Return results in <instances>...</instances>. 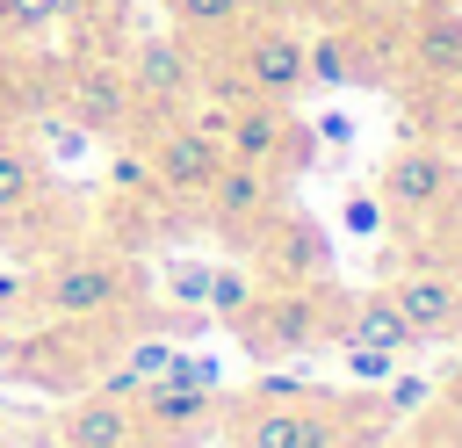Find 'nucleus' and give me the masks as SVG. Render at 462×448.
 <instances>
[{
  "instance_id": "nucleus-18",
  "label": "nucleus",
  "mask_w": 462,
  "mask_h": 448,
  "mask_svg": "<svg viewBox=\"0 0 462 448\" xmlns=\"http://www.w3.org/2000/svg\"><path fill=\"white\" fill-rule=\"evenodd\" d=\"M58 14H65V0H0V29H14V36L51 29Z\"/></svg>"
},
{
  "instance_id": "nucleus-10",
  "label": "nucleus",
  "mask_w": 462,
  "mask_h": 448,
  "mask_svg": "<svg viewBox=\"0 0 462 448\" xmlns=\"http://www.w3.org/2000/svg\"><path fill=\"white\" fill-rule=\"evenodd\" d=\"M130 434H137L130 405L101 390V397H87V405L72 412V426H65V448H130Z\"/></svg>"
},
{
  "instance_id": "nucleus-2",
  "label": "nucleus",
  "mask_w": 462,
  "mask_h": 448,
  "mask_svg": "<svg viewBox=\"0 0 462 448\" xmlns=\"http://www.w3.org/2000/svg\"><path fill=\"white\" fill-rule=\"evenodd\" d=\"M116 296H123V267L101 260V253L58 260V267L43 275V303L65 311V318H87V311H101V303H116Z\"/></svg>"
},
{
  "instance_id": "nucleus-29",
  "label": "nucleus",
  "mask_w": 462,
  "mask_h": 448,
  "mask_svg": "<svg viewBox=\"0 0 462 448\" xmlns=\"http://www.w3.org/2000/svg\"><path fill=\"white\" fill-rule=\"evenodd\" d=\"M455 390H462V383H455Z\"/></svg>"
},
{
  "instance_id": "nucleus-8",
  "label": "nucleus",
  "mask_w": 462,
  "mask_h": 448,
  "mask_svg": "<svg viewBox=\"0 0 462 448\" xmlns=\"http://www.w3.org/2000/svg\"><path fill=\"white\" fill-rule=\"evenodd\" d=\"M137 397H144V419H152V426H195V419L209 412V383H202V376H188V369L152 376Z\"/></svg>"
},
{
  "instance_id": "nucleus-20",
  "label": "nucleus",
  "mask_w": 462,
  "mask_h": 448,
  "mask_svg": "<svg viewBox=\"0 0 462 448\" xmlns=\"http://www.w3.org/2000/svg\"><path fill=\"white\" fill-rule=\"evenodd\" d=\"M166 289H173L180 303H202V296H209V267H202V260H173V267H166Z\"/></svg>"
},
{
  "instance_id": "nucleus-24",
  "label": "nucleus",
  "mask_w": 462,
  "mask_h": 448,
  "mask_svg": "<svg viewBox=\"0 0 462 448\" xmlns=\"http://www.w3.org/2000/svg\"><path fill=\"white\" fill-rule=\"evenodd\" d=\"M116 188H144V159H116Z\"/></svg>"
},
{
  "instance_id": "nucleus-4",
  "label": "nucleus",
  "mask_w": 462,
  "mask_h": 448,
  "mask_svg": "<svg viewBox=\"0 0 462 448\" xmlns=\"http://www.w3.org/2000/svg\"><path fill=\"white\" fill-rule=\"evenodd\" d=\"M224 166V145L209 137V130H166L159 137V152H152V173L173 188V195H188V188H209V173Z\"/></svg>"
},
{
  "instance_id": "nucleus-26",
  "label": "nucleus",
  "mask_w": 462,
  "mask_h": 448,
  "mask_svg": "<svg viewBox=\"0 0 462 448\" xmlns=\"http://www.w3.org/2000/svg\"><path fill=\"white\" fill-rule=\"evenodd\" d=\"M448 152H462V94L448 101Z\"/></svg>"
},
{
  "instance_id": "nucleus-25",
  "label": "nucleus",
  "mask_w": 462,
  "mask_h": 448,
  "mask_svg": "<svg viewBox=\"0 0 462 448\" xmlns=\"http://www.w3.org/2000/svg\"><path fill=\"white\" fill-rule=\"evenodd\" d=\"M419 397H426V383H419V376H404V383L390 390V405H397V412H404V405H419Z\"/></svg>"
},
{
  "instance_id": "nucleus-21",
  "label": "nucleus",
  "mask_w": 462,
  "mask_h": 448,
  "mask_svg": "<svg viewBox=\"0 0 462 448\" xmlns=\"http://www.w3.org/2000/svg\"><path fill=\"white\" fill-rule=\"evenodd\" d=\"M245 275H231V267H209V296L202 303H217V311H245Z\"/></svg>"
},
{
  "instance_id": "nucleus-23",
  "label": "nucleus",
  "mask_w": 462,
  "mask_h": 448,
  "mask_svg": "<svg viewBox=\"0 0 462 448\" xmlns=\"http://www.w3.org/2000/svg\"><path fill=\"white\" fill-rule=\"evenodd\" d=\"M166 369H173V347H159V340H144V347L130 354V376H137V383H152V376H166Z\"/></svg>"
},
{
  "instance_id": "nucleus-16",
  "label": "nucleus",
  "mask_w": 462,
  "mask_h": 448,
  "mask_svg": "<svg viewBox=\"0 0 462 448\" xmlns=\"http://www.w3.org/2000/svg\"><path fill=\"white\" fill-rule=\"evenodd\" d=\"M267 332L289 340V347H303V340L318 332V303H310V296H282V303H267Z\"/></svg>"
},
{
  "instance_id": "nucleus-22",
  "label": "nucleus",
  "mask_w": 462,
  "mask_h": 448,
  "mask_svg": "<svg viewBox=\"0 0 462 448\" xmlns=\"http://www.w3.org/2000/svg\"><path fill=\"white\" fill-rule=\"evenodd\" d=\"M43 152L79 159V152H87V123H58V116H51V123H43Z\"/></svg>"
},
{
  "instance_id": "nucleus-13",
  "label": "nucleus",
  "mask_w": 462,
  "mask_h": 448,
  "mask_svg": "<svg viewBox=\"0 0 462 448\" xmlns=\"http://www.w3.org/2000/svg\"><path fill=\"white\" fill-rule=\"evenodd\" d=\"M419 65L433 79H462V14H426L419 22Z\"/></svg>"
},
{
  "instance_id": "nucleus-11",
  "label": "nucleus",
  "mask_w": 462,
  "mask_h": 448,
  "mask_svg": "<svg viewBox=\"0 0 462 448\" xmlns=\"http://www.w3.org/2000/svg\"><path fill=\"white\" fill-rule=\"evenodd\" d=\"M123 79L116 72H101V65H87L79 79H72V123H87V130H116L123 123Z\"/></svg>"
},
{
  "instance_id": "nucleus-27",
  "label": "nucleus",
  "mask_w": 462,
  "mask_h": 448,
  "mask_svg": "<svg viewBox=\"0 0 462 448\" xmlns=\"http://www.w3.org/2000/svg\"><path fill=\"white\" fill-rule=\"evenodd\" d=\"M14 289H22V275H0V303H7V296H14Z\"/></svg>"
},
{
  "instance_id": "nucleus-7",
  "label": "nucleus",
  "mask_w": 462,
  "mask_h": 448,
  "mask_svg": "<svg viewBox=\"0 0 462 448\" xmlns=\"http://www.w3.org/2000/svg\"><path fill=\"white\" fill-rule=\"evenodd\" d=\"M245 448H332V419L303 405H260L245 426Z\"/></svg>"
},
{
  "instance_id": "nucleus-3",
  "label": "nucleus",
  "mask_w": 462,
  "mask_h": 448,
  "mask_svg": "<svg viewBox=\"0 0 462 448\" xmlns=\"http://www.w3.org/2000/svg\"><path fill=\"white\" fill-rule=\"evenodd\" d=\"M390 303L404 311L411 340H440V332H455V318H462V289H455L448 275H433V267L404 275V282L390 289Z\"/></svg>"
},
{
  "instance_id": "nucleus-19",
  "label": "nucleus",
  "mask_w": 462,
  "mask_h": 448,
  "mask_svg": "<svg viewBox=\"0 0 462 448\" xmlns=\"http://www.w3.org/2000/svg\"><path fill=\"white\" fill-rule=\"evenodd\" d=\"M303 58H310V79H325V87H339V79H346V43H339V36L303 43Z\"/></svg>"
},
{
  "instance_id": "nucleus-9",
  "label": "nucleus",
  "mask_w": 462,
  "mask_h": 448,
  "mask_svg": "<svg viewBox=\"0 0 462 448\" xmlns=\"http://www.w3.org/2000/svg\"><path fill=\"white\" fill-rule=\"evenodd\" d=\"M440 188H448V159L440 152H397L383 166V195L397 210H426V202H440Z\"/></svg>"
},
{
  "instance_id": "nucleus-1",
  "label": "nucleus",
  "mask_w": 462,
  "mask_h": 448,
  "mask_svg": "<svg viewBox=\"0 0 462 448\" xmlns=\"http://www.w3.org/2000/svg\"><path fill=\"white\" fill-rule=\"evenodd\" d=\"M245 87L260 94V101H289V94H303L310 87V58H303V36H289V29H253L245 36Z\"/></svg>"
},
{
  "instance_id": "nucleus-6",
  "label": "nucleus",
  "mask_w": 462,
  "mask_h": 448,
  "mask_svg": "<svg viewBox=\"0 0 462 448\" xmlns=\"http://www.w3.org/2000/svg\"><path fill=\"white\" fill-rule=\"evenodd\" d=\"M224 159H253V166H267L274 152H282V116H274V101H238L231 116H224Z\"/></svg>"
},
{
  "instance_id": "nucleus-15",
  "label": "nucleus",
  "mask_w": 462,
  "mask_h": 448,
  "mask_svg": "<svg viewBox=\"0 0 462 448\" xmlns=\"http://www.w3.org/2000/svg\"><path fill=\"white\" fill-rule=\"evenodd\" d=\"M29 202H36V159L0 137V217L7 210H29Z\"/></svg>"
},
{
  "instance_id": "nucleus-17",
  "label": "nucleus",
  "mask_w": 462,
  "mask_h": 448,
  "mask_svg": "<svg viewBox=\"0 0 462 448\" xmlns=\"http://www.w3.org/2000/svg\"><path fill=\"white\" fill-rule=\"evenodd\" d=\"M166 7H173V22H188V29H224V22L245 14V0H166Z\"/></svg>"
},
{
  "instance_id": "nucleus-12",
  "label": "nucleus",
  "mask_w": 462,
  "mask_h": 448,
  "mask_svg": "<svg viewBox=\"0 0 462 448\" xmlns=\"http://www.w3.org/2000/svg\"><path fill=\"white\" fill-rule=\"evenodd\" d=\"M209 195H217V217L231 224V217H253V210H267V173L253 166V159H224L217 173H209Z\"/></svg>"
},
{
  "instance_id": "nucleus-14",
  "label": "nucleus",
  "mask_w": 462,
  "mask_h": 448,
  "mask_svg": "<svg viewBox=\"0 0 462 448\" xmlns=\"http://www.w3.org/2000/svg\"><path fill=\"white\" fill-rule=\"evenodd\" d=\"M346 340H361V347H383V354H397V347H411V325H404V311H397L390 296H368V303L354 311Z\"/></svg>"
},
{
  "instance_id": "nucleus-5",
  "label": "nucleus",
  "mask_w": 462,
  "mask_h": 448,
  "mask_svg": "<svg viewBox=\"0 0 462 448\" xmlns=\"http://www.w3.org/2000/svg\"><path fill=\"white\" fill-rule=\"evenodd\" d=\"M130 87L152 94V101H188L195 94V58L173 36H144L137 43V65H130Z\"/></svg>"
},
{
  "instance_id": "nucleus-28",
  "label": "nucleus",
  "mask_w": 462,
  "mask_h": 448,
  "mask_svg": "<svg viewBox=\"0 0 462 448\" xmlns=\"http://www.w3.org/2000/svg\"><path fill=\"white\" fill-rule=\"evenodd\" d=\"M455 325H462V318H455Z\"/></svg>"
}]
</instances>
